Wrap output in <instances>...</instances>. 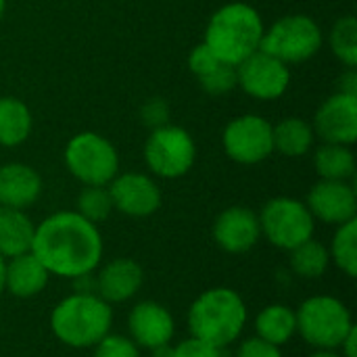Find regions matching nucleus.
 I'll use <instances>...</instances> for the list:
<instances>
[{
	"instance_id": "39",
	"label": "nucleus",
	"mask_w": 357,
	"mask_h": 357,
	"mask_svg": "<svg viewBox=\"0 0 357 357\" xmlns=\"http://www.w3.org/2000/svg\"><path fill=\"white\" fill-rule=\"evenodd\" d=\"M4 6H6V2L0 0V19H2V15H4Z\"/></svg>"
},
{
	"instance_id": "34",
	"label": "nucleus",
	"mask_w": 357,
	"mask_h": 357,
	"mask_svg": "<svg viewBox=\"0 0 357 357\" xmlns=\"http://www.w3.org/2000/svg\"><path fill=\"white\" fill-rule=\"evenodd\" d=\"M142 115H144V121L149 126H153V130L155 128H161V126H165V119H167V105L163 100L155 98V100H151V102L144 105Z\"/></svg>"
},
{
	"instance_id": "23",
	"label": "nucleus",
	"mask_w": 357,
	"mask_h": 357,
	"mask_svg": "<svg viewBox=\"0 0 357 357\" xmlns=\"http://www.w3.org/2000/svg\"><path fill=\"white\" fill-rule=\"evenodd\" d=\"M316 172L322 180L347 182L356 172V157L349 146L326 142L316 151Z\"/></svg>"
},
{
	"instance_id": "25",
	"label": "nucleus",
	"mask_w": 357,
	"mask_h": 357,
	"mask_svg": "<svg viewBox=\"0 0 357 357\" xmlns=\"http://www.w3.org/2000/svg\"><path fill=\"white\" fill-rule=\"evenodd\" d=\"M328 266H331V253L316 238H310L299 247L291 249V268L301 278H310V280L320 278L324 276Z\"/></svg>"
},
{
	"instance_id": "3",
	"label": "nucleus",
	"mask_w": 357,
	"mask_h": 357,
	"mask_svg": "<svg viewBox=\"0 0 357 357\" xmlns=\"http://www.w3.org/2000/svg\"><path fill=\"white\" fill-rule=\"evenodd\" d=\"M111 303L96 293H73L59 301L50 314L52 335L67 347L90 349L111 333Z\"/></svg>"
},
{
	"instance_id": "11",
	"label": "nucleus",
	"mask_w": 357,
	"mask_h": 357,
	"mask_svg": "<svg viewBox=\"0 0 357 357\" xmlns=\"http://www.w3.org/2000/svg\"><path fill=\"white\" fill-rule=\"evenodd\" d=\"M236 75L243 90L259 100L280 98L291 84L289 67L264 50L253 52L241 65H236Z\"/></svg>"
},
{
	"instance_id": "31",
	"label": "nucleus",
	"mask_w": 357,
	"mask_h": 357,
	"mask_svg": "<svg viewBox=\"0 0 357 357\" xmlns=\"http://www.w3.org/2000/svg\"><path fill=\"white\" fill-rule=\"evenodd\" d=\"M224 61H220L215 54H213V50L203 42V44H199L192 52H190V56H188V65H190V71L201 79V77H205L207 73H211L215 67H220Z\"/></svg>"
},
{
	"instance_id": "18",
	"label": "nucleus",
	"mask_w": 357,
	"mask_h": 357,
	"mask_svg": "<svg viewBox=\"0 0 357 357\" xmlns=\"http://www.w3.org/2000/svg\"><path fill=\"white\" fill-rule=\"evenodd\" d=\"M42 192V178L23 163H6L0 167V207L25 209L36 203Z\"/></svg>"
},
{
	"instance_id": "6",
	"label": "nucleus",
	"mask_w": 357,
	"mask_h": 357,
	"mask_svg": "<svg viewBox=\"0 0 357 357\" xmlns=\"http://www.w3.org/2000/svg\"><path fill=\"white\" fill-rule=\"evenodd\" d=\"M322 46V29L307 15H289L278 19L268 31H264L259 50L289 63H301L312 59Z\"/></svg>"
},
{
	"instance_id": "20",
	"label": "nucleus",
	"mask_w": 357,
	"mask_h": 357,
	"mask_svg": "<svg viewBox=\"0 0 357 357\" xmlns=\"http://www.w3.org/2000/svg\"><path fill=\"white\" fill-rule=\"evenodd\" d=\"M36 226L23 209L0 207V255L4 259L31 251Z\"/></svg>"
},
{
	"instance_id": "29",
	"label": "nucleus",
	"mask_w": 357,
	"mask_h": 357,
	"mask_svg": "<svg viewBox=\"0 0 357 357\" xmlns=\"http://www.w3.org/2000/svg\"><path fill=\"white\" fill-rule=\"evenodd\" d=\"M92 357H140V349L132 339L109 333L94 345Z\"/></svg>"
},
{
	"instance_id": "16",
	"label": "nucleus",
	"mask_w": 357,
	"mask_h": 357,
	"mask_svg": "<svg viewBox=\"0 0 357 357\" xmlns=\"http://www.w3.org/2000/svg\"><path fill=\"white\" fill-rule=\"evenodd\" d=\"M316 132L333 144H354L357 140V96L333 94L316 113Z\"/></svg>"
},
{
	"instance_id": "7",
	"label": "nucleus",
	"mask_w": 357,
	"mask_h": 357,
	"mask_svg": "<svg viewBox=\"0 0 357 357\" xmlns=\"http://www.w3.org/2000/svg\"><path fill=\"white\" fill-rule=\"evenodd\" d=\"M67 169L86 186H107L119 169L115 146L96 132H82L67 142Z\"/></svg>"
},
{
	"instance_id": "30",
	"label": "nucleus",
	"mask_w": 357,
	"mask_h": 357,
	"mask_svg": "<svg viewBox=\"0 0 357 357\" xmlns=\"http://www.w3.org/2000/svg\"><path fill=\"white\" fill-rule=\"evenodd\" d=\"M199 82H201L203 90H207L209 94H226L238 84L236 67L228 65V63H222L220 67H215L211 73H207Z\"/></svg>"
},
{
	"instance_id": "24",
	"label": "nucleus",
	"mask_w": 357,
	"mask_h": 357,
	"mask_svg": "<svg viewBox=\"0 0 357 357\" xmlns=\"http://www.w3.org/2000/svg\"><path fill=\"white\" fill-rule=\"evenodd\" d=\"M272 132H274V149L287 157H301L312 149L314 128L299 117L282 119Z\"/></svg>"
},
{
	"instance_id": "19",
	"label": "nucleus",
	"mask_w": 357,
	"mask_h": 357,
	"mask_svg": "<svg viewBox=\"0 0 357 357\" xmlns=\"http://www.w3.org/2000/svg\"><path fill=\"white\" fill-rule=\"evenodd\" d=\"M50 272L42 266V261L31 253H21L6 261L4 270V291L19 299H31L40 295L48 284Z\"/></svg>"
},
{
	"instance_id": "4",
	"label": "nucleus",
	"mask_w": 357,
	"mask_h": 357,
	"mask_svg": "<svg viewBox=\"0 0 357 357\" xmlns=\"http://www.w3.org/2000/svg\"><path fill=\"white\" fill-rule=\"evenodd\" d=\"M264 31L261 17L253 6L232 2L215 10L209 19L205 44L220 61L236 67L259 50Z\"/></svg>"
},
{
	"instance_id": "36",
	"label": "nucleus",
	"mask_w": 357,
	"mask_h": 357,
	"mask_svg": "<svg viewBox=\"0 0 357 357\" xmlns=\"http://www.w3.org/2000/svg\"><path fill=\"white\" fill-rule=\"evenodd\" d=\"M341 356L343 357H357V328L354 326L351 333L345 337V341L341 343Z\"/></svg>"
},
{
	"instance_id": "37",
	"label": "nucleus",
	"mask_w": 357,
	"mask_h": 357,
	"mask_svg": "<svg viewBox=\"0 0 357 357\" xmlns=\"http://www.w3.org/2000/svg\"><path fill=\"white\" fill-rule=\"evenodd\" d=\"M310 357H343L341 354H337V349H316Z\"/></svg>"
},
{
	"instance_id": "26",
	"label": "nucleus",
	"mask_w": 357,
	"mask_h": 357,
	"mask_svg": "<svg viewBox=\"0 0 357 357\" xmlns=\"http://www.w3.org/2000/svg\"><path fill=\"white\" fill-rule=\"evenodd\" d=\"M331 253V261H335V266L345 272L349 278L357 276V222L349 220L345 224H341L333 236V245L328 249Z\"/></svg>"
},
{
	"instance_id": "13",
	"label": "nucleus",
	"mask_w": 357,
	"mask_h": 357,
	"mask_svg": "<svg viewBox=\"0 0 357 357\" xmlns=\"http://www.w3.org/2000/svg\"><path fill=\"white\" fill-rule=\"evenodd\" d=\"M128 328L138 349H157L169 345L176 333L174 316L167 307L155 301H142L132 307L128 316Z\"/></svg>"
},
{
	"instance_id": "8",
	"label": "nucleus",
	"mask_w": 357,
	"mask_h": 357,
	"mask_svg": "<svg viewBox=\"0 0 357 357\" xmlns=\"http://www.w3.org/2000/svg\"><path fill=\"white\" fill-rule=\"evenodd\" d=\"M257 218L261 234L278 249L291 251L301 243L314 238L316 220L310 213L307 205L297 199L276 197L264 205Z\"/></svg>"
},
{
	"instance_id": "38",
	"label": "nucleus",
	"mask_w": 357,
	"mask_h": 357,
	"mask_svg": "<svg viewBox=\"0 0 357 357\" xmlns=\"http://www.w3.org/2000/svg\"><path fill=\"white\" fill-rule=\"evenodd\" d=\"M4 270H6V259L0 255V295L4 293Z\"/></svg>"
},
{
	"instance_id": "27",
	"label": "nucleus",
	"mask_w": 357,
	"mask_h": 357,
	"mask_svg": "<svg viewBox=\"0 0 357 357\" xmlns=\"http://www.w3.org/2000/svg\"><path fill=\"white\" fill-rule=\"evenodd\" d=\"M113 211V201L107 186H86L77 199V213L92 224L105 222Z\"/></svg>"
},
{
	"instance_id": "17",
	"label": "nucleus",
	"mask_w": 357,
	"mask_h": 357,
	"mask_svg": "<svg viewBox=\"0 0 357 357\" xmlns=\"http://www.w3.org/2000/svg\"><path fill=\"white\" fill-rule=\"evenodd\" d=\"M142 282L144 272L140 264L130 257H117L96 274V295L107 303H123L140 291Z\"/></svg>"
},
{
	"instance_id": "14",
	"label": "nucleus",
	"mask_w": 357,
	"mask_h": 357,
	"mask_svg": "<svg viewBox=\"0 0 357 357\" xmlns=\"http://www.w3.org/2000/svg\"><path fill=\"white\" fill-rule=\"evenodd\" d=\"M307 209L314 220L341 226L356 220L357 199L354 186L341 180H320L307 195Z\"/></svg>"
},
{
	"instance_id": "15",
	"label": "nucleus",
	"mask_w": 357,
	"mask_h": 357,
	"mask_svg": "<svg viewBox=\"0 0 357 357\" xmlns=\"http://www.w3.org/2000/svg\"><path fill=\"white\" fill-rule=\"evenodd\" d=\"M259 236V218L249 207H230L213 224V238L226 253H247L257 245Z\"/></svg>"
},
{
	"instance_id": "22",
	"label": "nucleus",
	"mask_w": 357,
	"mask_h": 357,
	"mask_svg": "<svg viewBox=\"0 0 357 357\" xmlns=\"http://www.w3.org/2000/svg\"><path fill=\"white\" fill-rule=\"evenodd\" d=\"M31 132L29 109L13 96L0 98V144L17 146L27 140Z\"/></svg>"
},
{
	"instance_id": "33",
	"label": "nucleus",
	"mask_w": 357,
	"mask_h": 357,
	"mask_svg": "<svg viewBox=\"0 0 357 357\" xmlns=\"http://www.w3.org/2000/svg\"><path fill=\"white\" fill-rule=\"evenodd\" d=\"M236 357H282V354H280V347L266 343L259 337H253L238 345Z\"/></svg>"
},
{
	"instance_id": "35",
	"label": "nucleus",
	"mask_w": 357,
	"mask_h": 357,
	"mask_svg": "<svg viewBox=\"0 0 357 357\" xmlns=\"http://www.w3.org/2000/svg\"><path fill=\"white\" fill-rule=\"evenodd\" d=\"M339 92L349 94V96H357V75L356 71H354V67L345 75H341V79H339Z\"/></svg>"
},
{
	"instance_id": "1",
	"label": "nucleus",
	"mask_w": 357,
	"mask_h": 357,
	"mask_svg": "<svg viewBox=\"0 0 357 357\" xmlns=\"http://www.w3.org/2000/svg\"><path fill=\"white\" fill-rule=\"evenodd\" d=\"M31 253L50 276L75 280L98 268L102 259V236L96 224L77 211H56L36 226Z\"/></svg>"
},
{
	"instance_id": "12",
	"label": "nucleus",
	"mask_w": 357,
	"mask_h": 357,
	"mask_svg": "<svg viewBox=\"0 0 357 357\" xmlns=\"http://www.w3.org/2000/svg\"><path fill=\"white\" fill-rule=\"evenodd\" d=\"M109 195L113 201V209L130 218H146L161 207L159 186L149 176L136 172L115 176L109 182Z\"/></svg>"
},
{
	"instance_id": "5",
	"label": "nucleus",
	"mask_w": 357,
	"mask_h": 357,
	"mask_svg": "<svg viewBox=\"0 0 357 357\" xmlns=\"http://www.w3.org/2000/svg\"><path fill=\"white\" fill-rule=\"evenodd\" d=\"M297 333L314 349H339L356 326L347 305L331 295L310 297L295 312Z\"/></svg>"
},
{
	"instance_id": "32",
	"label": "nucleus",
	"mask_w": 357,
	"mask_h": 357,
	"mask_svg": "<svg viewBox=\"0 0 357 357\" xmlns=\"http://www.w3.org/2000/svg\"><path fill=\"white\" fill-rule=\"evenodd\" d=\"M172 357H224V354L211 343H205L197 337H188L176 347H172Z\"/></svg>"
},
{
	"instance_id": "10",
	"label": "nucleus",
	"mask_w": 357,
	"mask_h": 357,
	"mask_svg": "<svg viewBox=\"0 0 357 357\" xmlns=\"http://www.w3.org/2000/svg\"><path fill=\"white\" fill-rule=\"evenodd\" d=\"M274 126L257 115H243L224 130V151L243 165H253L274 153Z\"/></svg>"
},
{
	"instance_id": "28",
	"label": "nucleus",
	"mask_w": 357,
	"mask_h": 357,
	"mask_svg": "<svg viewBox=\"0 0 357 357\" xmlns=\"http://www.w3.org/2000/svg\"><path fill=\"white\" fill-rule=\"evenodd\" d=\"M331 46L333 52L347 65H357V23L354 17H343L337 21L331 33Z\"/></svg>"
},
{
	"instance_id": "21",
	"label": "nucleus",
	"mask_w": 357,
	"mask_h": 357,
	"mask_svg": "<svg viewBox=\"0 0 357 357\" xmlns=\"http://www.w3.org/2000/svg\"><path fill=\"white\" fill-rule=\"evenodd\" d=\"M255 335L276 347L287 345L297 335V316L289 305L274 303L264 307L255 318Z\"/></svg>"
},
{
	"instance_id": "2",
	"label": "nucleus",
	"mask_w": 357,
	"mask_h": 357,
	"mask_svg": "<svg viewBox=\"0 0 357 357\" xmlns=\"http://www.w3.org/2000/svg\"><path fill=\"white\" fill-rule=\"evenodd\" d=\"M247 305L234 289L218 287L201 293L188 310V331L220 349L232 345L247 324Z\"/></svg>"
},
{
	"instance_id": "9",
	"label": "nucleus",
	"mask_w": 357,
	"mask_h": 357,
	"mask_svg": "<svg viewBox=\"0 0 357 357\" xmlns=\"http://www.w3.org/2000/svg\"><path fill=\"white\" fill-rule=\"evenodd\" d=\"M197 146L190 134L178 126L155 128L144 144V159L153 174L161 178H180L195 165Z\"/></svg>"
}]
</instances>
